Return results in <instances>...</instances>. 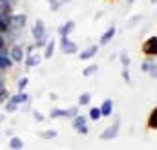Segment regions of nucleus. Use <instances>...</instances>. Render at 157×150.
Listing matches in <instances>:
<instances>
[{
	"instance_id": "1",
	"label": "nucleus",
	"mask_w": 157,
	"mask_h": 150,
	"mask_svg": "<svg viewBox=\"0 0 157 150\" xmlns=\"http://www.w3.org/2000/svg\"><path fill=\"white\" fill-rule=\"evenodd\" d=\"M28 99H29V95H28L26 92L15 93V95H11V97L6 101V110H7V112H17V108H18L20 105L28 103Z\"/></svg>"
},
{
	"instance_id": "2",
	"label": "nucleus",
	"mask_w": 157,
	"mask_h": 150,
	"mask_svg": "<svg viewBox=\"0 0 157 150\" xmlns=\"http://www.w3.org/2000/svg\"><path fill=\"white\" fill-rule=\"evenodd\" d=\"M31 35L35 38V44L40 42V40H46V24H44V20L42 18H37L35 20V24H33V28H31Z\"/></svg>"
},
{
	"instance_id": "3",
	"label": "nucleus",
	"mask_w": 157,
	"mask_h": 150,
	"mask_svg": "<svg viewBox=\"0 0 157 150\" xmlns=\"http://www.w3.org/2000/svg\"><path fill=\"white\" fill-rule=\"evenodd\" d=\"M7 20H9V30H22L28 22V17L24 13H11Z\"/></svg>"
},
{
	"instance_id": "4",
	"label": "nucleus",
	"mask_w": 157,
	"mask_h": 150,
	"mask_svg": "<svg viewBox=\"0 0 157 150\" xmlns=\"http://www.w3.org/2000/svg\"><path fill=\"white\" fill-rule=\"evenodd\" d=\"M143 53L146 57H157V37H148L143 42Z\"/></svg>"
},
{
	"instance_id": "5",
	"label": "nucleus",
	"mask_w": 157,
	"mask_h": 150,
	"mask_svg": "<svg viewBox=\"0 0 157 150\" xmlns=\"http://www.w3.org/2000/svg\"><path fill=\"white\" fill-rule=\"evenodd\" d=\"M60 48H62V53H66V55H73L78 49V46L70 37H60Z\"/></svg>"
},
{
	"instance_id": "6",
	"label": "nucleus",
	"mask_w": 157,
	"mask_h": 150,
	"mask_svg": "<svg viewBox=\"0 0 157 150\" xmlns=\"http://www.w3.org/2000/svg\"><path fill=\"white\" fill-rule=\"evenodd\" d=\"M73 128H75V132L78 134H88L90 132V128H88V119L84 117V115H77V117H73Z\"/></svg>"
},
{
	"instance_id": "7",
	"label": "nucleus",
	"mask_w": 157,
	"mask_h": 150,
	"mask_svg": "<svg viewBox=\"0 0 157 150\" xmlns=\"http://www.w3.org/2000/svg\"><path fill=\"white\" fill-rule=\"evenodd\" d=\"M119 126H121V121H115L112 126H108L102 134H101V139L102 141H108V139H113V137H117V134H119Z\"/></svg>"
},
{
	"instance_id": "8",
	"label": "nucleus",
	"mask_w": 157,
	"mask_h": 150,
	"mask_svg": "<svg viewBox=\"0 0 157 150\" xmlns=\"http://www.w3.org/2000/svg\"><path fill=\"white\" fill-rule=\"evenodd\" d=\"M9 57H11L13 62H22V61H24V49H22V46L15 44V46L9 49Z\"/></svg>"
},
{
	"instance_id": "9",
	"label": "nucleus",
	"mask_w": 157,
	"mask_h": 150,
	"mask_svg": "<svg viewBox=\"0 0 157 150\" xmlns=\"http://www.w3.org/2000/svg\"><path fill=\"white\" fill-rule=\"evenodd\" d=\"M97 51H99V46H97V44H93V46H90V48L82 49V53H78V59H80V61H88V59H93V57L97 55Z\"/></svg>"
},
{
	"instance_id": "10",
	"label": "nucleus",
	"mask_w": 157,
	"mask_h": 150,
	"mask_svg": "<svg viewBox=\"0 0 157 150\" xmlns=\"http://www.w3.org/2000/svg\"><path fill=\"white\" fill-rule=\"evenodd\" d=\"M13 61H11V57L6 53V51H2L0 53V72H6V70H11L13 68Z\"/></svg>"
},
{
	"instance_id": "11",
	"label": "nucleus",
	"mask_w": 157,
	"mask_h": 150,
	"mask_svg": "<svg viewBox=\"0 0 157 150\" xmlns=\"http://www.w3.org/2000/svg\"><path fill=\"white\" fill-rule=\"evenodd\" d=\"M75 30V22L73 20H68V22H64L60 28H59V35L60 37H70V33Z\"/></svg>"
},
{
	"instance_id": "12",
	"label": "nucleus",
	"mask_w": 157,
	"mask_h": 150,
	"mask_svg": "<svg viewBox=\"0 0 157 150\" xmlns=\"http://www.w3.org/2000/svg\"><path fill=\"white\" fill-rule=\"evenodd\" d=\"M115 31H117V28H115V26H110V28L102 33V37H101V46H106L112 38L115 37Z\"/></svg>"
},
{
	"instance_id": "13",
	"label": "nucleus",
	"mask_w": 157,
	"mask_h": 150,
	"mask_svg": "<svg viewBox=\"0 0 157 150\" xmlns=\"http://www.w3.org/2000/svg\"><path fill=\"white\" fill-rule=\"evenodd\" d=\"M99 108H101L102 117H110V115H112V112H113V101H112V99H106V101H104Z\"/></svg>"
},
{
	"instance_id": "14",
	"label": "nucleus",
	"mask_w": 157,
	"mask_h": 150,
	"mask_svg": "<svg viewBox=\"0 0 157 150\" xmlns=\"http://www.w3.org/2000/svg\"><path fill=\"white\" fill-rule=\"evenodd\" d=\"M40 61H42V55H39V53H31V55L26 57V66H28V68H35V66L40 64Z\"/></svg>"
},
{
	"instance_id": "15",
	"label": "nucleus",
	"mask_w": 157,
	"mask_h": 150,
	"mask_svg": "<svg viewBox=\"0 0 157 150\" xmlns=\"http://www.w3.org/2000/svg\"><path fill=\"white\" fill-rule=\"evenodd\" d=\"M53 51H55V38L48 40V44L44 48V59H51L53 57Z\"/></svg>"
},
{
	"instance_id": "16",
	"label": "nucleus",
	"mask_w": 157,
	"mask_h": 150,
	"mask_svg": "<svg viewBox=\"0 0 157 150\" xmlns=\"http://www.w3.org/2000/svg\"><path fill=\"white\" fill-rule=\"evenodd\" d=\"M9 148H11V150H22V148H24V141H22L20 137L13 136V137L9 139Z\"/></svg>"
},
{
	"instance_id": "17",
	"label": "nucleus",
	"mask_w": 157,
	"mask_h": 150,
	"mask_svg": "<svg viewBox=\"0 0 157 150\" xmlns=\"http://www.w3.org/2000/svg\"><path fill=\"white\" fill-rule=\"evenodd\" d=\"M148 126H150L152 130H157V106L152 110L150 117H148Z\"/></svg>"
},
{
	"instance_id": "18",
	"label": "nucleus",
	"mask_w": 157,
	"mask_h": 150,
	"mask_svg": "<svg viewBox=\"0 0 157 150\" xmlns=\"http://www.w3.org/2000/svg\"><path fill=\"white\" fill-rule=\"evenodd\" d=\"M49 117H51V119H59V117H68V110H62V108H55V110H51Z\"/></svg>"
},
{
	"instance_id": "19",
	"label": "nucleus",
	"mask_w": 157,
	"mask_h": 150,
	"mask_svg": "<svg viewBox=\"0 0 157 150\" xmlns=\"http://www.w3.org/2000/svg\"><path fill=\"white\" fill-rule=\"evenodd\" d=\"M39 136L42 139H55V137H57V130H53V128H51V130H42Z\"/></svg>"
},
{
	"instance_id": "20",
	"label": "nucleus",
	"mask_w": 157,
	"mask_h": 150,
	"mask_svg": "<svg viewBox=\"0 0 157 150\" xmlns=\"http://www.w3.org/2000/svg\"><path fill=\"white\" fill-rule=\"evenodd\" d=\"M97 72H99V66H97V64H91V66H88V68L82 70V75H84V77H91V75L97 73Z\"/></svg>"
},
{
	"instance_id": "21",
	"label": "nucleus",
	"mask_w": 157,
	"mask_h": 150,
	"mask_svg": "<svg viewBox=\"0 0 157 150\" xmlns=\"http://www.w3.org/2000/svg\"><path fill=\"white\" fill-rule=\"evenodd\" d=\"M101 117H102V113H101V108H97V106L90 108V119H91V121H99Z\"/></svg>"
},
{
	"instance_id": "22",
	"label": "nucleus",
	"mask_w": 157,
	"mask_h": 150,
	"mask_svg": "<svg viewBox=\"0 0 157 150\" xmlns=\"http://www.w3.org/2000/svg\"><path fill=\"white\" fill-rule=\"evenodd\" d=\"M28 82H29V81H28V77H20V79H18V82H17L18 92H24V88L28 86Z\"/></svg>"
},
{
	"instance_id": "23",
	"label": "nucleus",
	"mask_w": 157,
	"mask_h": 150,
	"mask_svg": "<svg viewBox=\"0 0 157 150\" xmlns=\"http://www.w3.org/2000/svg\"><path fill=\"white\" fill-rule=\"evenodd\" d=\"M90 101H91V95H90V93H82V95L78 97V105H82V106L90 105Z\"/></svg>"
},
{
	"instance_id": "24",
	"label": "nucleus",
	"mask_w": 157,
	"mask_h": 150,
	"mask_svg": "<svg viewBox=\"0 0 157 150\" xmlns=\"http://www.w3.org/2000/svg\"><path fill=\"white\" fill-rule=\"evenodd\" d=\"M154 66H155V64H154L152 61H144V62H143V68H141V70H143V72H146V73H150Z\"/></svg>"
},
{
	"instance_id": "25",
	"label": "nucleus",
	"mask_w": 157,
	"mask_h": 150,
	"mask_svg": "<svg viewBox=\"0 0 157 150\" xmlns=\"http://www.w3.org/2000/svg\"><path fill=\"white\" fill-rule=\"evenodd\" d=\"M7 95V90H6V84H4V79H0V103L6 99Z\"/></svg>"
},
{
	"instance_id": "26",
	"label": "nucleus",
	"mask_w": 157,
	"mask_h": 150,
	"mask_svg": "<svg viewBox=\"0 0 157 150\" xmlns=\"http://www.w3.org/2000/svg\"><path fill=\"white\" fill-rule=\"evenodd\" d=\"M49 2V7H51V11H59V7H60V0H48Z\"/></svg>"
},
{
	"instance_id": "27",
	"label": "nucleus",
	"mask_w": 157,
	"mask_h": 150,
	"mask_svg": "<svg viewBox=\"0 0 157 150\" xmlns=\"http://www.w3.org/2000/svg\"><path fill=\"white\" fill-rule=\"evenodd\" d=\"M121 61H122V66H124V68H128V66H130V57L126 55V51H122V53H121Z\"/></svg>"
},
{
	"instance_id": "28",
	"label": "nucleus",
	"mask_w": 157,
	"mask_h": 150,
	"mask_svg": "<svg viewBox=\"0 0 157 150\" xmlns=\"http://www.w3.org/2000/svg\"><path fill=\"white\" fill-rule=\"evenodd\" d=\"M77 115H78L77 106H73V108H68V117H70V119H73V117H77Z\"/></svg>"
},
{
	"instance_id": "29",
	"label": "nucleus",
	"mask_w": 157,
	"mask_h": 150,
	"mask_svg": "<svg viewBox=\"0 0 157 150\" xmlns=\"http://www.w3.org/2000/svg\"><path fill=\"white\" fill-rule=\"evenodd\" d=\"M137 20H141V15H137V17H133V18H132V20H130V22H128V26H130V28H132V26H133V24H135V22H137Z\"/></svg>"
},
{
	"instance_id": "30",
	"label": "nucleus",
	"mask_w": 157,
	"mask_h": 150,
	"mask_svg": "<svg viewBox=\"0 0 157 150\" xmlns=\"http://www.w3.org/2000/svg\"><path fill=\"white\" fill-rule=\"evenodd\" d=\"M122 77L126 79V82H130V73H128V68H124V70H122Z\"/></svg>"
},
{
	"instance_id": "31",
	"label": "nucleus",
	"mask_w": 157,
	"mask_h": 150,
	"mask_svg": "<svg viewBox=\"0 0 157 150\" xmlns=\"http://www.w3.org/2000/svg\"><path fill=\"white\" fill-rule=\"evenodd\" d=\"M4 48H6V40H4V37L0 35V53L4 51Z\"/></svg>"
},
{
	"instance_id": "32",
	"label": "nucleus",
	"mask_w": 157,
	"mask_h": 150,
	"mask_svg": "<svg viewBox=\"0 0 157 150\" xmlns=\"http://www.w3.org/2000/svg\"><path fill=\"white\" fill-rule=\"evenodd\" d=\"M33 117H35L37 121H44V115H42V113H39V112H35V113H33Z\"/></svg>"
},
{
	"instance_id": "33",
	"label": "nucleus",
	"mask_w": 157,
	"mask_h": 150,
	"mask_svg": "<svg viewBox=\"0 0 157 150\" xmlns=\"http://www.w3.org/2000/svg\"><path fill=\"white\" fill-rule=\"evenodd\" d=\"M150 75H152V77H155V79H157V66H154V68H152V72H150Z\"/></svg>"
},
{
	"instance_id": "34",
	"label": "nucleus",
	"mask_w": 157,
	"mask_h": 150,
	"mask_svg": "<svg viewBox=\"0 0 157 150\" xmlns=\"http://www.w3.org/2000/svg\"><path fill=\"white\" fill-rule=\"evenodd\" d=\"M133 2H135V0H128V4H133Z\"/></svg>"
},
{
	"instance_id": "35",
	"label": "nucleus",
	"mask_w": 157,
	"mask_h": 150,
	"mask_svg": "<svg viewBox=\"0 0 157 150\" xmlns=\"http://www.w3.org/2000/svg\"><path fill=\"white\" fill-rule=\"evenodd\" d=\"M2 121H4V115H0V123H2Z\"/></svg>"
},
{
	"instance_id": "36",
	"label": "nucleus",
	"mask_w": 157,
	"mask_h": 150,
	"mask_svg": "<svg viewBox=\"0 0 157 150\" xmlns=\"http://www.w3.org/2000/svg\"><path fill=\"white\" fill-rule=\"evenodd\" d=\"M60 2H71V0H60Z\"/></svg>"
},
{
	"instance_id": "37",
	"label": "nucleus",
	"mask_w": 157,
	"mask_h": 150,
	"mask_svg": "<svg viewBox=\"0 0 157 150\" xmlns=\"http://www.w3.org/2000/svg\"><path fill=\"white\" fill-rule=\"evenodd\" d=\"M0 79H4V75H2V72H0Z\"/></svg>"
},
{
	"instance_id": "38",
	"label": "nucleus",
	"mask_w": 157,
	"mask_h": 150,
	"mask_svg": "<svg viewBox=\"0 0 157 150\" xmlns=\"http://www.w3.org/2000/svg\"><path fill=\"white\" fill-rule=\"evenodd\" d=\"M150 2H152V4H155V2H157V0H150Z\"/></svg>"
}]
</instances>
